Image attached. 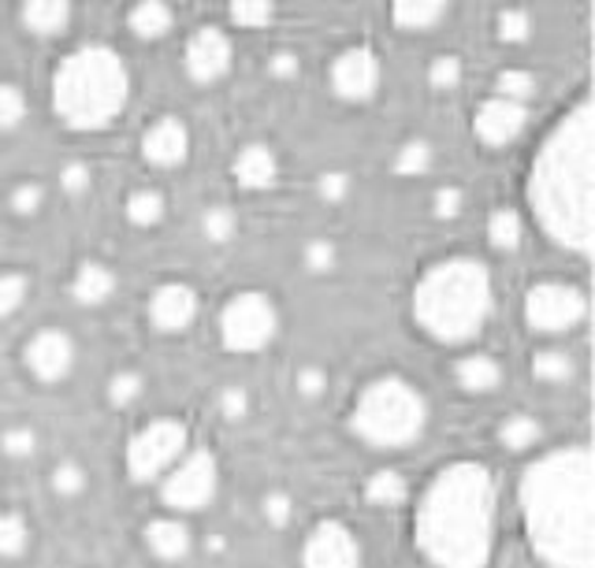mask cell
<instances>
[{
	"mask_svg": "<svg viewBox=\"0 0 595 568\" xmlns=\"http://www.w3.org/2000/svg\"><path fill=\"white\" fill-rule=\"evenodd\" d=\"M521 513L533 554L547 568L595 565V490L592 449L558 446L536 457L521 476Z\"/></svg>",
	"mask_w": 595,
	"mask_h": 568,
	"instance_id": "cell-1",
	"label": "cell"
},
{
	"mask_svg": "<svg viewBox=\"0 0 595 568\" xmlns=\"http://www.w3.org/2000/svg\"><path fill=\"white\" fill-rule=\"evenodd\" d=\"M498 487L481 460L435 471L413 513V542L432 568H487L495 546Z\"/></svg>",
	"mask_w": 595,
	"mask_h": 568,
	"instance_id": "cell-2",
	"label": "cell"
},
{
	"mask_svg": "<svg viewBox=\"0 0 595 568\" xmlns=\"http://www.w3.org/2000/svg\"><path fill=\"white\" fill-rule=\"evenodd\" d=\"M592 149L595 115L592 101L581 98L544 138L528 171V205L539 227L562 250L592 253Z\"/></svg>",
	"mask_w": 595,
	"mask_h": 568,
	"instance_id": "cell-3",
	"label": "cell"
},
{
	"mask_svg": "<svg viewBox=\"0 0 595 568\" xmlns=\"http://www.w3.org/2000/svg\"><path fill=\"white\" fill-rule=\"evenodd\" d=\"M492 272L476 256H446L413 286V320L443 346L476 338L492 316Z\"/></svg>",
	"mask_w": 595,
	"mask_h": 568,
	"instance_id": "cell-4",
	"label": "cell"
},
{
	"mask_svg": "<svg viewBox=\"0 0 595 568\" xmlns=\"http://www.w3.org/2000/svg\"><path fill=\"white\" fill-rule=\"evenodd\" d=\"M131 71L109 45H82L52 74V109L71 131H101L127 109Z\"/></svg>",
	"mask_w": 595,
	"mask_h": 568,
	"instance_id": "cell-5",
	"label": "cell"
},
{
	"mask_svg": "<svg viewBox=\"0 0 595 568\" xmlns=\"http://www.w3.org/2000/svg\"><path fill=\"white\" fill-rule=\"evenodd\" d=\"M350 427L372 449L410 446L428 427V402L406 375H376L361 387L354 413H350Z\"/></svg>",
	"mask_w": 595,
	"mask_h": 568,
	"instance_id": "cell-6",
	"label": "cell"
},
{
	"mask_svg": "<svg viewBox=\"0 0 595 568\" xmlns=\"http://www.w3.org/2000/svg\"><path fill=\"white\" fill-rule=\"evenodd\" d=\"M186 446H190L186 424L175 420V416H157L145 427H138L131 443H127V476L134 484L164 479L179 465V457L186 454Z\"/></svg>",
	"mask_w": 595,
	"mask_h": 568,
	"instance_id": "cell-7",
	"label": "cell"
},
{
	"mask_svg": "<svg viewBox=\"0 0 595 568\" xmlns=\"http://www.w3.org/2000/svg\"><path fill=\"white\" fill-rule=\"evenodd\" d=\"M280 331V308L264 291H239L220 313V342L231 353H258Z\"/></svg>",
	"mask_w": 595,
	"mask_h": 568,
	"instance_id": "cell-8",
	"label": "cell"
},
{
	"mask_svg": "<svg viewBox=\"0 0 595 568\" xmlns=\"http://www.w3.org/2000/svg\"><path fill=\"white\" fill-rule=\"evenodd\" d=\"M220 460L212 449H186L179 465L161 479V501L175 513H198L216 498Z\"/></svg>",
	"mask_w": 595,
	"mask_h": 568,
	"instance_id": "cell-9",
	"label": "cell"
},
{
	"mask_svg": "<svg viewBox=\"0 0 595 568\" xmlns=\"http://www.w3.org/2000/svg\"><path fill=\"white\" fill-rule=\"evenodd\" d=\"M588 316V294L573 283H536L525 294V324L536 335H566Z\"/></svg>",
	"mask_w": 595,
	"mask_h": 568,
	"instance_id": "cell-10",
	"label": "cell"
},
{
	"mask_svg": "<svg viewBox=\"0 0 595 568\" xmlns=\"http://www.w3.org/2000/svg\"><path fill=\"white\" fill-rule=\"evenodd\" d=\"M302 568H361V542L343 520H316L302 542Z\"/></svg>",
	"mask_w": 595,
	"mask_h": 568,
	"instance_id": "cell-11",
	"label": "cell"
},
{
	"mask_svg": "<svg viewBox=\"0 0 595 568\" xmlns=\"http://www.w3.org/2000/svg\"><path fill=\"white\" fill-rule=\"evenodd\" d=\"M23 361L34 379L41 383H63L74 372V361H79V346L63 327H41L34 338L27 342Z\"/></svg>",
	"mask_w": 595,
	"mask_h": 568,
	"instance_id": "cell-12",
	"label": "cell"
},
{
	"mask_svg": "<svg viewBox=\"0 0 595 568\" xmlns=\"http://www.w3.org/2000/svg\"><path fill=\"white\" fill-rule=\"evenodd\" d=\"M332 90L343 101H369L380 90V57L369 45H350L332 60Z\"/></svg>",
	"mask_w": 595,
	"mask_h": 568,
	"instance_id": "cell-13",
	"label": "cell"
},
{
	"mask_svg": "<svg viewBox=\"0 0 595 568\" xmlns=\"http://www.w3.org/2000/svg\"><path fill=\"white\" fill-rule=\"evenodd\" d=\"M183 68L194 82H220L231 71V38L220 27H198L186 41Z\"/></svg>",
	"mask_w": 595,
	"mask_h": 568,
	"instance_id": "cell-14",
	"label": "cell"
},
{
	"mask_svg": "<svg viewBox=\"0 0 595 568\" xmlns=\"http://www.w3.org/2000/svg\"><path fill=\"white\" fill-rule=\"evenodd\" d=\"M198 320V291L183 278H172V283H161L153 294H149V324L164 335H179Z\"/></svg>",
	"mask_w": 595,
	"mask_h": 568,
	"instance_id": "cell-15",
	"label": "cell"
},
{
	"mask_svg": "<svg viewBox=\"0 0 595 568\" xmlns=\"http://www.w3.org/2000/svg\"><path fill=\"white\" fill-rule=\"evenodd\" d=\"M525 123H528L525 104L487 98L473 115V134L481 138L484 145H510L521 131H525Z\"/></svg>",
	"mask_w": 595,
	"mask_h": 568,
	"instance_id": "cell-16",
	"label": "cell"
},
{
	"mask_svg": "<svg viewBox=\"0 0 595 568\" xmlns=\"http://www.w3.org/2000/svg\"><path fill=\"white\" fill-rule=\"evenodd\" d=\"M190 153V131L175 115H161L149 131L142 134V156L153 168H179Z\"/></svg>",
	"mask_w": 595,
	"mask_h": 568,
	"instance_id": "cell-17",
	"label": "cell"
},
{
	"mask_svg": "<svg viewBox=\"0 0 595 568\" xmlns=\"http://www.w3.org/2000/svg\"><path fill=\"white\" fill-rule=\"evenodd\" d=\"M145 546L161 561H183L194 539H190V528L179 517H157L145 524Z\"/></svg>",
	"mask_w": 595,
	"mask_h": 568,
	"instance_id": "cell-18",
	"label": "cell"
},
{
	"mask_svg": "<svg viewBox=\"0 0 595 568\" xmlns=\"http://www.w3.org/2000/svg\"><path fill=\"white\" fill-rule=\"evenodd\" d=\"M120 278L104 261H82L74 267V278H71V297L79 305H104L109 297L115 294Z\"/></svg>",
	"mask_w": 595,
	"mask_h": 568,
	"instance_id": "cell-19",
	"label": "cell"
},
{
	"mask_svg": "<svg viewBox=\"0 0 595 568\" xmlns=\"http://www.w3.org/2000/svg\"><path fill=\"white\" fill-rule=\"evenodd\" d=\"M275 175H280V160H275V149L264 142H250L239 149L235 156V179L246 190H264L272 186Z\"/></svg>",
	"mask_w": 595,
	"mask_h": 568,
	"instance_id": "cell-20",
	"label": "cell"
},
{
	"mask_svg": "<svg viewBox=\"0 0 595 568\" xmlns=\"http://www.w3.org/2000/svg\"><path fill=\"white\" fill-rule=\"evenodd\" d=\"M454 383L465 394H492L503 383V368L492 353H465V357L454 361Z\"/></svg>",
	"mask_w": 595,
	"mask_h": 568,
	"instance_id": "cell-21",
	"label": "cell"
},
{
	"mask_svg": "<svg viewBox=\"0 0 595 568\" xmlns=\"http://www.w3.org/2000/svg\"><path fill=\"white\" fill-rule=\"evenodd\" d=\"M19 19H23L30 34L52 38L71 23V4H63V0H30V4H23Z\"/></svg>",
	"mask_w": 595,
	"mask_h": 568,
	"instance_id": "cell-22",
	"label": "cell"
},
{
	"mask_svg": "<svg viewBox=\"0 0 595 568\" xmlns=\"http://www.w3.org/2000/svg\"><path fill=\"white\" fill-rule=\"evenodd\" d=\"M127 27H131V34L138 38L157 41L175 27V12L164 0H142V4H134L131 12H127Z\"/></svg>",
	"mask_w": 595,
	"mask_h": 568,
	"instance_id": "cell-23",
	"label": "cell"
},
{
	"mask_svg": "<svg viewBox=\"0 0 595 568\" xmlns=\"http://www.w3.org/2000/svg\"><path fill=\"white\" fill-rule=\"evenodd\" d=\"M446 19V4L443 0H399L391 8V23L399 30H432L435 23Z\"/></svg>",
	"mask_w": 595,
	"mask_h": 568,
	"instance_id": "cell-24",
	"label": "cell"
},
{
	"mask_svg": "<svg viewBox=\"0 0 595 568\" xmlns=\"http://www.w3.org/2000/svg\"><path fill=\"white\" fill-rule=\"evenodd\" d=\"M127 220L134 223V227H157V223L164 220V212H168V201L161 190H153V186H142V190H134L131 197H127Z\"/></svg>",
	"mask_w": 595,
	"mask_h": 568,
	"instance_id": "cell-25",
	"label": "cell"
},
{
	"mask_svg": "<svg viewBox=\"0 0 595 568\" xmlns=\"http://www.w3.org/2000/svg\"><path fill=\"white\" fill-rule=\"evenodd\" d=\"M365 498L372 501V506H384V509L402 506V501L410 498V484L402 479V471H391V468L372 471L369 484H365Z\"/></svg>",
	"mask_w": 595,
	"mask_h": 568,
	"instance_id": "cell-26",
	"label": "cell"
},
{
	"mask_svg": "<svg viewBox=\"0 0 595 568\" xmlns=\"http://www.w3.org/2000/svg\"><path fill=\"white\" fill-rule=\"evenodd\" d=\"M533 375H536V383L558 387V383H569L573 375H577V361H573L566 349H539L533 353Z\"/></svg>",
	"mask_w": 595,
	"mask_h": 568,
	"instance_id": "cell-27",
	"label": "cell"
},
{
	"mask_svg": "<svg viewBox=\"0 0 595 568\" xmlns=\"http://www.w3.org/2000/svg\"><path fill=\"white\" fill-rule=\"evenodd\" d=\"M30 524L23 513H0V561H16L30 550Z\"/></svg>",
	"mask_w": 595,
	"mask_h": 568,
	"instance_id": "cell-28",
	"label": "cell"
},
{
	"mask_svg": "<svg viewBox=\"0 0 595 568\" xmlns=\"http://www.w3.org/2000/svg\"><path fill=\"white\" fill-rule=\"evenodd\" d=\"M539 438H544V424L528 413L506 416L503 427H498V443H503L506 449H533Z\"/></svg>",
	"mask_w": 595,
	"mask_h": 568,
	"instance_id": "cell-29",
	"label": "cell"
},
{
	"mask_svg": "<svg viewBox=\"0 0 595 568\" xmlns=\"http://www.w3.org/2000/svg\"><path fill=\"white\" fill-rule=\"evenodd\" d=\"M521 239H525V223L514 209H495L492 216H487V242L495 245V250H517Z\"/></svg>",
	"mask_w": 595,
	"mask_h": 568,
	"instance_id": "cell-30",
	"label": "cell"
},
{
	"mask_svg": "<svg viewBox=\"0 0 595 568\" xmlns=\"http://www.w3.org/2000/svg\"><path fill=\"white\" fill-rule=\"evenodd\" d=\"M536 74L533 71H521V68H506L495 79V98L514 101V104H528L536 98Z\"/></svg>",
	"mask_w": 595,
	"mask_h": 568,
	"instance_id": "cell-31",
	"label": "cell"
},
{
	"mask_svg": "<svg viewBox=\"0 0 595 568\" xmlns=\"http://www.w3.org/2000/svg\"><path fill=\"white\" fill-rule=\"evenodd\" d=\"M235 231H239V216L228 205H209L205 216H201V234H205L212 245L231 242L235 239Z\"/></svg>",
	"mask_w": 595,
	"mask_h": 568,
	"instance_id": "cell-32",
	"label": "cell"
},
{
	"mask_svg": "<svg viewBox=\"0 0 595 568\" xmlns=\"http://www.w3.org/2000/svg\"><path fill=\"white\" fill-rule=\"evenodd\" d=\"M432 168V145L424 138H413L395 153V175H406V179H417L424 171Z\"/></svg>",
	"mask_w": 595,
	"mask_h": 568,
	"instance_id": "cell-33",
	"label": "cell"
},
{
	"mask_svg": "<svg viewBox=\"0 0 595 568\" xmlns=\"http://www.w3.org/2000/svg\"><path fill=\"white\" fill-rule=\"evenodd\" d=\"M30 294V275L27 272H0V320L19 313Z\"/></svg>",
	"mask_w": 595,
	"mask_h": 568,
	"instance_id": "cell-34",
	"label": "cell"
},
{
	"mask_svg": "<svg viewBox=\"0 0 595 568\" xmlns=\"http://www.w3.org/2000/svg\"><path fill=\"white\" fill-rule=\"evenodd\" d=\"M87 487H90V476L79 460H60V465L52 468V490H57L60 498H79V495H87Z\"/></svg>",
	"mask_w": 595,
	"mask_h": 568,
	"instance_id": "cell-35",
	"label": "cell"
},
{
	"mask_svg": "<svg viewBox=\"0 0 595 568\" xmlns=\"http://www.w3.org/2000/svg\"><path fill=\"white\" fill-rule=\"evenodd\" d=\"M145 390V375L134 372V368H123L115 372L109 379V402L115 405V409H127V405H134L138 398H142Z\"/></svg>",
	"mask_w": 595,
	"mask_h": 568,
	"instance_id": "cell-36",
	"label": "cell"
},
{
	"mask_svg": "<svg viewBox=\"0 0 595 568\" xmlns=\"http://www.w3.org/2000/svg\"><path fill=\"white\" fill-rule=\"evenodd\" d=\"M0 449H4L12 460H27V457H34V449H38V432L30 424H12V427H4V435H0Z\"/></svg>",
	"mask_w": 595,
	"mask_h": 568,
	"instance_id": "cell-37",
	"label": "cell"
},
{
	"mask_svg": "<svg viewBox=\"0 0 595 568\" xmlns=\"http://www.w3.org/2000/svg\"><path fill=\"white\" fill-rule=\"evenodd\" d=\"M27 115V93L16 82H0V131H16Z\"/></svg>",
	"mask_w": 595,
	"mask_h": 568,
	"instance_id": "cell-38",
	"label": "cell"
},
{
	"mask_svg": "<svg viewBox=\"0 0 595 568\" xmlns=\"http://www.w3.org/2000/svg\"><path fill=\"white\" fill-rule=\"evenodd\" d=\"M41 205H46V186H41L38 179L16 182V190H12V212H16V216H38Z\"/></svg>",
	"mask_w": 595,
	"mask_h": 568,
	"instance_id": "cell-39",
	"label": "cell"
},
{
	"mask_svg": "<svg viewBox=\"0 0 595 568\" xmlns=\"http://www.w3.org/2000/svg\"><path fill=\"white\" fill-rule=\"evenodd\" d=\"M272 16H275V8L269 4V0H235V4H231V19L246 30L269 27Z\"/></svg>",
	"mask_w": 595,
	"mask_h": 568,
	"instance_id": "cell-40",
	"label": "cell"
},
{
	"mask_svg": "<svg viewBox=\"0 0 595 568\" xmlns=\"http://www.w3.org/2000/svg\"><path fill=\"white\" fill-rule=\"evenodd\" d=\"M335 242H327V239H313V242H305V250H302V264H305V272H313V275H324V272H332L335 267Z\"/></svg>",
	"mask_w": 595,
	"mask_h": 568,
	"instance_id": "cell-41",
	"label": "cell"
},
{
	"mask_svg": "<svg viewBox=\"0 0 595 568\" xmlns=\"http://www.w3.org/2000/svg\"><path fill=\"white\" fill-rule=\"evenodd\" d=\"M294 390L302 394L305 402H316L327 390V368H321V364H302V368L294 372Z\"/></svg>",
	"mask_w": 595,
	"mask_h": 568,
	"instance_id": "cell-42",
	"label": "cell"
},
{
	"mask_svg": "<svg viewBox=\"0 0 595 568\" xmlns=\"http://www.w3.org/2000/svg\"><path fill=\"white\" fill-rule=\"evenodd\" d=\"M462 82V60L458 57H435L428 63V85L432 90H454Z\"/></svg>",
	"mask_w": 595,
	"mask_h": 568,
	"instance_id": "cell-43",
	"label": "cell"
},
{
	"mask_svg": "<svg viewBox=\"0 0 595 568\" xmlns=\"http://www.w3.org/2000/svg\"><path fill=\"white\" fill-rule=\"evenodd\" d=\"M264 509V520L272 524V528H286V524L294 520V498L286 495V490H269L261 501Z\"/></svg>",
	"mask_w": 595,
	"mask_h": 568,
	"instance_id": "cell-44",
	"label": "cell"
},
{
	"mask_svg": "<svg viewBox=\"0 0 595 568\" xmlns=\"http://www.w3.org/2000/svg\"><path fill=\"white\" fill-rule=\"evenodd\" d=\"M528 30H533V16L525 8H506L498 12V38L503 41H525Z\"/></svg>",
	"mask_w": 595,
	"mask_h": 568,
	"instance_id": "cell-45",
	"label": "cell"
},
{
	"mask_svg": "<svg viewBox=\"0 0 595 568\" xmlns=\"http://www.w3.org/2000/svg\"><path fill=\"white\" fill-rule=\"evenodd\" d=\"M216 405H220V416H223V420L239 424L242 416L250 413V394H246V387H223L220 398H216Z\"/></svg>",
	"mask_w": 595,
	"mask_h": 568,
	"instance_id": "cell-46",
	"label": "cell"
},
{
	"mask_svg": "<svg viewBox=\"0 0 595 568\" xmlns=\"http://www.w3.org/2000/svg\"><path fill=\"white\" fill-rule=\"evenodd\" d=\"M90 182H93V171H90L87 160H71V164L60 171V186L68 190L71 197L87 194V190H90Z\"/></svg>",
	"mask_w": 595,
	"mask_h": 568,
	"instance_id": "cell-47",
	"label": "cell"
},
{
	"mask_svg": "<svg viewBox=\"0 0 595 568\" xmlns=\"http://www.w3.org/2000/svg\"><path fill=\"white\" fill-rule=\"evenodd\" d=\"M462 205H465V194H462V186H451V182H446V186H440L432 194V212L440 220H454L462 212Z\"/></svg>",
	"mask_w": 595,
	"mask_h": 568,
	"instance_id": "cell-48",
	"label": "cell"
},
{
	"mask_svg": "<svg viewBox=\"0 0 595 568\" xmlns=\"http://www.w3.org/2000/svg\"><path fill=\"white\" fill-rule=\"evenodd\" d=\"M316 190H321V197L327 205H339V201L350 197V175L346 171H324V175L316 179Z\"/></svg>",
	"mask_w": 595,
	"mask_h": 568,
	"instance_id": "cell-49",
	"label": "cell"
},
{
	"mask_svg": "<svg viewBox=\"0 0 595 568\" xmlns=\"http://www.w3.org/2000/svg\"><path fill=\"white\" fill-rule=\"evenodd\" d=\"M298 68H302V60H298V52H291V49H280V52H272V57H269V74H272V79H294Z\"/></svg>",
	"mask_w": 595,
	"mask_h": 568,
	"instance_id": "cell-50",
	"label": "cell"
}]
</instances>
